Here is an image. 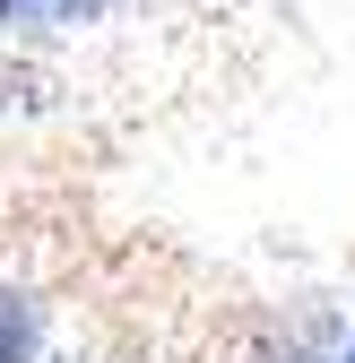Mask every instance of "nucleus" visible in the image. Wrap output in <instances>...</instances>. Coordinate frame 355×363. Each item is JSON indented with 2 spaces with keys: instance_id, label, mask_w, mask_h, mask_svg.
Returning <instances> with one entry per match:
<instances>
[{
  "instance_id": "1",
  "label": "nucleus",
  "mask_w": 355,
  "mask_h": 363,
  "mask_svg": "<svg viewBox=\"0 0 355 363\" xmlns=\"http://www.w3.org/2000/svg\"><path fill=\"white\" fill-rule=\"evenodd\" d=\"M0 363H35V303L0 286Z\"/></svg>"
},
{
  "instance_id": "2",
  "label": "nucleus",
  "mask_w": 355,
  "mask_h": 363,
  "mask_svg": "<svg viewBox=\"0 0 355 363\" xmlns=\"http://www.w3.org/2000/svg\"><path fill=\"white\" fill-rule=\"evenodd\" d=\"M61 9H104V0H61Z\"/></svg>"
},
{
  "instance_id": "3",
  "label": "nucleus",
  "mask_w": 355,
  "mask_h": 363,
  "mask_svg": "<svg viewBox=\"0 0 355 363\" xmlns=\"http://www.w3.org/2000/svg\"><path fill=\"white\" fill-rule=\"evenodd\" d=\"M9 9H18V0H0V18H9Z\"/></svg>"
},
{
  "instance_id": "4",
  "label": "nucleus",
  "mask_w": 355,
  "mask_h": 363,
  "mask_svg": "<svg viewBox=\"0 0 355 363\" xmlns=\"http://www.w3.org/2000/svg\"><path fill=\"white\" fill-rule=\"evenodd\" d=\"M346 363H355V354H346Z\"/></svg>"
}]
</instances>
